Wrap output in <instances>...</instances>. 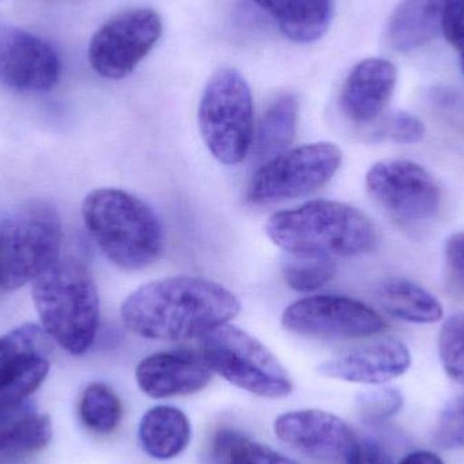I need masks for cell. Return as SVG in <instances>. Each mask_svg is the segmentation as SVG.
I'll use <instances>...</instances> for the list:
<instances>
[{"instance_id": "6da1fadb", "label": "cell", "mask_w": 464, "mask_h": 464, "mask_svg": "<svg viewBox=\"0 0 464 464\" xmlns=\"http://www.w3.org/2000/svg\"><path fill=\"white\" fill-rule=\"evenodd\" d=\"M239 311V300L222 284L174 276L136 289L120 314L130 332L147 340L185 341L230 324Z\"/></svg>"}, {"instance_id": "7a4b0ae2", "label": "cell", "mask_w": 464, "mask_h": 464, "mask_svg": "<svg viewBox=\"0 0 464 464\" xmlns=\"http://www.w3.org/2000/svg\"><path fill=\"white\" fill-rule=\"evenodd\" d=\"M265 232L291 256L311 258L362 256L378 246V232L370 218L340 201H308L273 214Z\"/></svg>"}, {"instance_id": "3957f363", "label": "cell", "mask_w": 464, "mask_h": 464, "mask_svg": "<svg viewBox=\"0 0 464 464\" xmlns=\"http://www.w3.org/2000/svg\"><path fill=\"white\" fill-rule=\"evenodd\" d=\"M82 218L106 258L121 269H144L162 256L165 234L160 219L125 190H92L82 204Z\"/></svg>"}, {"instance_id": "277c9868", "label": "cell", "mask_w": 464, "mask_h": 464, "mask_svg": "<svg viewBox=\"0 0 464 464\" xmlns=\"http://www.w3.org/2000/svg\"><path fill=\"white\" fill-rule=\"evenodd\" d=\"M33 302L46 334L68 353L92 348L100 324V296L89 267L60 258L33 281Z\"/></svg>"}, {"instance_id": "5b68a950", "label": "cell", "mask_w": 464, "mask_h": 464, "mask_svg": "<svg viewBox=\"0 0 464 464\" xmlns=\"http://www.w3.org/2000/svg\"><path fill=\"white\" fill-rule=\"evenodd\" d=\"M62 219L48 201H27L0 222V288L15 291L56 264Z\"/></svg>"}, {"instance_id": "8992f818", "label": "cell", "mask_w": 464, "mask_h": 464, "mask_svg": "<svg viewBox=\"0 0 464 464\" xmlns=\"http://www.w3.org/2000/svg\"><path fill=\"white\" fill-rule=\"evenodd\" d=\"M198 128L207 149L223 165H237L247 157L254 139L253 95L235 68H219L207 82Z\"/></svg>"}, {"instance_id": "52a82bcc", "label": "cell", "mask_w": 464, "mask_h": 464, "mask_svg": "<svg viewBox=\"0 0 464 464\" xmlns=\"http://www.w3.org/2000/svg\"><path fill=\"white\" fill-rule=\"evenodd\" d=\"M198 341L204 362L228 383L269 400H280L294 392L291 378L277 357L245 330L226 324L209 330Z\"/></svg>"}, {"instance_id": "ba28073f", "label": "cell", "mask_w": 464, "mask_h": 464, "mask_svg": "<svg viewBox=\"0 0 464 464\" xmlns=\"http://www.w3.org/2000/svg\"><path fill=\"white\" fill-rule=\"evenodd\" d=\"M343 152L329 141L303 144L259 166L247 188L254 206L304 198L324 188L340 170Z\"/></svg>"}, {"instance_id": "9c48e42d", "label": "cell", "mask_w": 464, "mask_h": 464, "mask_svg": "<svg viewBox=\"0 0 464 464\" xmlns=\"http://www.w3.org/2000/svg\"><path fill=\"white\" fill-rule=\"evenodd\" d=\"M163 32L162 18L152 8H132L109 19L92 35L89 62L106 79L125 78L146 59Z\"/></svg>"}, {"instance_id": "30bf717a", "label": "cell", "mask_w": 464, "mask_h": 464, "mask_svg": "<svg viewBox=\"0 0 464 464\" xmlns=\"http://www.w3.org/2000/svg\"><path fill=\"white\" fill-rule=\"evenodd\" d=\"M281 324L295 334L321 338H367L387 324L373 308L340 295H314L296 300L284 311Z\"/></svg>"}, {"instance_id": "8fae6325", "label": "cell", "mask_w": 464, "mask_h": 464, "mask_svg": "<svg viewBox=\"0 0 464 464\" xmlns=\"http://www.w3.org/2000/svg\"><path fill=\"white\" fill-rule=\"evenodd\" d=\"M365 187L382 208L405 222L430 219L440 209L438 182L427 169L411 160L375 163L365 177Z\"/></svg>"}, {"instance_id": "7c38bea8", "label": "cell", "mask_w": 464, "mask_h": 464, "mask_svg": "<svg viewBox=\"0 0 464 464\" xmlns=\"http://www.w3.org/2000/svg\"><path fill=\"white\" fill-rule=\"evenodd\" d=\"M51 337L43 327L24 324L0 337V405L29 400L51 368Z\"/></svg>"}, {"instance_id": "4fadbf2b", "label": "cell", "mask_w": 464, "mask_h": 464, "mask_svg": "<svg viewBox=\"0 0 464 464\" xmlns=\"http://www.w3.org/2000/svg\"><path fill=\"white\" fill-rule=\"evenodd\" d=\"M60 73L62 62L48 41L21 27H0V83L19 92H46Z\"/></svg>"}, {"instance_id": "5bb4252c", "label": "cell", "mask_w": 464, "mask_h": 464, "mask_svg": "<svg viewBox=\"0 0 464 464\" xmlns=\"http://www.w3.org/2000/svg\"><path fill=\"white\" fill-rule=\"evenodd\" d=\"M275 432L291 449L324 464H345L359 441L343 419L316 409L281 414Z\"/></svg>"}, {"instance_id": "9a60e30c", "label": "cell", "mask_w": 464, "mask_h": 464, "mask_svg": "<svg viewBox=\"0 0 464 464\" xmlns=\"http://www.w3.org/2000/svg\"><path fill=\"white\" fill-rule=\"evenodd\" d=\"M212 375L200 352L193 351L158 352L144 357L136 368L139 389L155 400L200 392L211 383Z\"/></svg>"}, {"instance_id": "2e32d148", "label": "cell", "mask_w": 464, "mask_h": 464, "mask_svg": "<svg viewBox=\"0 0 464 464\" xmlns=\"http://www.w3.org/2000/svg\"><path fill=\"white\" fill-rule=\"evenodd\" d=\"M409 349L397 340H382L343 352L318 365L319 375L362 384H383L411 368Z\"/></svg>"}, {"instance_id": "e0dca14e", "label": "cell", "mask_w": 464, "mask_h": 464, "mask_svg": "<svg viewBox=\"0 0 464 464\" xmlns=\"http://www.w3.org/2000/svg\"><path fill=\"white\" fill-rule=\"evenodd\" d=\"M397 76V68L389 60L372 57L357 63L341 92L343 114L359 124L378 119L394 94Z\"/></svg>"}, {"instance_id": "ac0fdd59", "label": "cell", "mask_w": 464, "mask_h": 464, "mask_svg": "<svg viewBox=\"0 0 464 464\" xmlns=\"http://www.w3.org/2000/svg\"><path fill=\"white\" fill-rule=\"evenodd\" d=\"M454 0H401L387 24L395 51L409 52L430 43L441 32L447 8Z\"/></svg>"}, {"instance_id": "d6986e66", "label": "cell", "mask_w": 464, "mask_h": 464, "mask_svg": "<svg viewBox=\"0 0 464 464\" xmlns=\"http://www.w3.org/2000/svg\"><path fill=\"white\" fill-rule=\"evenodd\" d=\"M192 427L184 411L174 406L150 409L139 425V440L146 454L158 460L179 457L189 446Z\"/></svg>"}, {"instance_id": "ffe728a7", "label": "cell", "mask_w": 464, "mask_h": 464, "mask_svg": "<svg viewBox=\"0 0 464 464\" xmlns=\"http://www.w3.org/2000/svg\"><path fill=\"white\" fill-rule=\"evenodd\" d=\"M53 430L46 414L38 413L32 401L0 405V454H29L45 449Z\"/></svg>"}, {"instance_id": "44dd1931", "label": "cell", "mask_w": 464, "mask_h": 464, "mask_svg": "<svg viewBox=\"0 0 464 464\" xmlns=\"http://www.w3.org/2000/svg\"><path fill=\"white\" fill-rule=\"evenodd\" d=\"M295 43H314L329 29L332 0H253Z\"/></svg>"}, {"instance_id": "7402d4cb", "label": "cell", "mask_w": 464, "mask_h": 464, "mask_svg": "<svg viewBox=\"0 0 464 464\" xmlns=\"http://www.w3.org/2000/svg\"><path fill=\"white\" fill-rule=\"evenodd\" d=\"M299 102L292 92L278 94L265 109L254 132V160L264 165L289 150L296 136Z\"/></svg>"}, {"instance_id": "603a6c76", "label": "cell", "mask_w": 464, "mask_h": 464, "mask_svg": "<svg viewBox=\"0 0 464 464\" xmlns=\"http://www.w3.org/2000/svg\"><path fill=\"white\" fill-rule=\"evenodd\" d=\"M376 302L389 315L409 324H435L443 318L440 302L419 284L403 278L384 281L375 292Z\"/></svg>"}, {"instance_id": "cb8c5ba5", "label": "cell", "mask_w": 464, "mask_h": 464, "mask_svg": "<svg viewBox=\"0 0 464 464\" xmlns=\"http://www.w3.org/2000/svg\"><path fill=\"white\" fill-rule=\"evenodd\" d=\"M211 464H297L235 430H218L209 444Z\"/></svg>"}, {"instance_id": "d4e9b609", "label": "cell", "mask_w": 464, "mask_h": 464, "mask_svg": "<svg viewBox=\"0 0 464 464\" xmlns=\"http://www.w3.org/2000/svg\"><path fill=\"white\" fill-rule=\"evenodd\" d=\"M121 400L105 383L86 387L79 402V416L87 430L98 435L114 432L122 420Z\"/></svg>"}, {"instance_id": "484cf974", "label": "cell", "mask_w": 464, "mask_h": 464, "mask_svg": "<svg viewBox=\"0 0 464 464\" xmlns=\"http://www.w3.org/2000/svg\"><path fill=\"white\" fill-rule=\"evenodd\" d=\"M337 273L333 259L291 256L283 265L286 285L296 292L308 294L329 284Z\"/></svg>"}, {"instance_id": "4316f807", "label": "cell", "mask_w": 464, "mask_h": 464, "mask_svg": "<svg viewBox=\"0 0 464 464\" xmlns=\"http://www.w3.org/2000/svg\"><path fill=\"white\" fill-rule=\"evenodd\" d=\"M439 356L447 375L464 386V313L455 314L441 327Z\"/></svg>"}, {"instance_id": "83f0119b", "label": "cell", "mask_w": 464, "mask_h": 464, "mask_svg": "<svg viewBox=\"0 0 464 464\" xmlns=\"http://www.w3.org/2000/svg\"><path fill=\"white\" fill-rule=\"evenodd\" d=\"M402 392L394 387H381L362 392L356 400V411L362 421L370 424L387 421L403 408Z\"/></svg>"}, {"instance_id": "f1b7e54d", "label": "cell", "mask_w": 464, "mask_h": 464, "mask_svg": "<svg viewBox=\"0 0 464 464\" xmlns=\"http://www.w3.org/2000/svg\"><path fill=\"white\" fill-rule=\"evenodd\" d=\"M433 443L443 451L464 450V395L447 403L433 430Z\"/></svg>"}, {"instance_id": "f546056e", "label": "cell", "mask_w": 464, "mask_h": 464, "mask_svg": "<svg viewBox=\"0 0 464 464\" xmlns=\"http://www.w3.org/2000/svg\"><path fill=\"white\" fill-rule=\"evenodd\" d=\"M424 122L406 111L392 114L379 130L381 138L389 139L401 144H413L424 138Z\"/></svg>"}, {"instance_id": "4dcf8cb0", "label": "cell", "mask_w": 464, "mask_h": 464, "mask_svg": "<svg viewBox=\"0 0 464 464\" xmlns=\"http://www.w3.org/2000/svg\"><path fill=\"white\" fill-rule=\"evenodd\" d=\"M441 33L460 54H464V0H454L447 8Z\"/></svg>"}, {"instance_id": "1f68e13d", "label": "cell", "mask_w": 464, "mask_h": 464, "mask_svg": "<svg viewBox=\"0 0 464 464\" xmlns=\"http://www.w3.org/2000/svg\"><path fill=\"white\" fill-rule=\"evenodd\" d=\"M345 464H394L383 446L372 440L357 441Z\"/></svg>"}, {"instance_id": "d6a6232c", "label": "cell", "mask_w": 464, "mask_h": 464, "mask_svg": "<svg viewBox=\"0 0 464 464\" xmlns=\"http://www.w3.org/2000/svg\"><path fill=\"white\" fill-rule=\"evenodd\" d=\"M446 265L455 283L464 286V232H458L447 239Z\"/></svg>"}, {"instance_id": "836d02e7", "label": "cell", "mask_w": 464, "mask_h": 464, "mask_svg": "<svg viewBox=\"0 0 464 464\" xmlns=\"http://www.w3.org/2000/svg\"><path fill=\"white\" fill-rule=\"evenodd\" d=\"M400 464H444V462L433 452L416 451L409 454Z\"/></svg>"}, {"instance_id": "e575fe53", "label": "cell", "mask_w": 464, "mask_h": 464, "mask_svg": "<svg viewBox=\"0 0 464 464\" xmlns=\"http://www.w3.org/2000/svg\"><path fill=\"white\" fill-rule=\"evenodd\" d=\"M460 64H462V71L464 75V54H460Z\"/></svg>"}]
</instances>
